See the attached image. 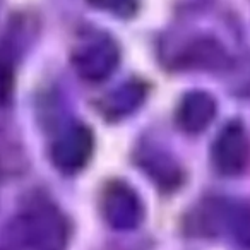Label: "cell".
<instances>
[{"label": "cell", "mask_w": 250, "mask_h": 250, "mask_svg": "<svg viewBox=\"0 0 250 250\" xmlns=\"http://www.w3.org/2000/svg\"><path fill=\"white\" fill-rule=\"evenodd\" d=\"M14 91V69L5 57L0 55V104L9 101Z\"/></svg>", "instance_id": "cell-11"}, {"label": "cell", "mask_w": 250, "mask_h": 250, "mask_svg": "<svg viewBox=\"0 0 250 250\" xmlns=\"http://www.w3.org/2000/svg\"><path fill=\"white\" fill-rule=\"evenodd\" d=\"M19 235L28 250H65L69 228L55 206L38 201L19 218Z\"/></svg>", "instance_id": "cell-1"}, {"label": "cell", "mask_w": 250, "mask_h": 250, "mask_svg": "<svg viewBox=\"0 0 250 250\" xmlns=\"http://www.w3.org/2000/svg\"><path fill=\"white\" fill-rule=\"evenodd\" d=\"M212 161L219 173L226 177L240 175L250 161V139L243 125L231 122L219 132L212 146Z\"/></svg>", "instance_id": "cell-4"}, {"label": "cell", "mask_w": 250, "mask_h": 250, "mask_svg": "<svg viewBox=\"0 0 250 250\" xmlns=\"http://www.w3.org/2000/svg\"><path fill=\"white\" fill-rule=\"evenodd\" d=\"M101 212L111 228L127 231L141 225L144 208L137 192L124 182H111L101 195Z\"/></svg>", "instance_id": "cell-3"}, {"label": "cell", "mask_w": 250, "mask_h": 250, "mask_svg": "<svg viewBox=\"0 0 250 250\" xmlns=\"http://www.w3.org/2000/svg\"><path fill=\"white\" fill-rule=\"evenodd\" d=\"M146 96V89L141 83L130 81L124 86L117 87L113 93H110L103 101V111L111 118H120L137 110Z\"/></svg>", "instance_id": "cell-8"}, {"label": "cell", "mask_w": 250, "mask_h": 250, "mask_svg": "<svg viewBox=\"0 0 250 250\" xmlns=\"http://www.w3.org/2000/svg\"><path fill=\"white\" fill-rule=\"evenodd\" d=\"M216 117V101L211 94L192 91L185 94L177 108V122L180 129L188 134H197L208 129Z\"/></svg>", "instance_id": "cell-6"}, {"label": "cell", "mask_w": 250, "mask_h": 250, "mask_svg": "<svg viewBox=\"0 0 250 250\" xmlns=\"http://www.w3.org/2000/svg\"><path fill=\"white\" fill-rule=\"evenodd\" d=\"M120 62L118 45L106 35H89L77 43L72 53L74 69L81 79L89 83H101L108 79Z\"/></svg>", "instance_id": "cell-2"}, {"label": "cell", "mask_w": 250, "mask_h": 250, "mask_svg": "<svg viewBox=\"0 0 250 250\" xmlns=\"http://www.w3.org/2000/svg\"><path fill=\"white\" fill-rule=\"evenodd\" d=\"M89 4L115 16H132L137 9V0H89Z\"/></svg>", "instance_id": "cell-10"}, {"label": "cell", "mask_w": 250, "mask_h": 250, "mask_svg": "<svg viewBox=\"0 0 250 250\" xmlns=\"http://www.w3.org/2000/svg\"><path fill=\"white\" fill-rule=\"evenodd\" d=\"M93 147V134L86 125H70L53 143L52 161L63 173H76L91 160Z\"/></svg>", "instance_id": "cell-5"}, {"label": "cell", "mask_w": 250, "mask_h": 250, "mask_svg": "<svg viewBox=\"0 0 250 250\" xmlns=\"http://www.w3.org/2000/svg\"><path fill=\"white\" fill-rule=\"evenodd\" d=\"M228 229L240 247L250 250V204H219L218 229Z\"/></svg>", "instance_id": "cell-7"}, {"label": "cell", "mask_w": 250, "mask_h": 250, "mask_svg": "<svg viewBox=\"0 0 250 250\" xmlns=\"http://www.w3.org/2000/svg\"><path fill=\"white\" fill-rule=\"evenodd\" d=\"M187 60L192 67L199 69H225L229 63L226 50L214 40H199L190 46Z\"/></svg>", "instance_id": "cell-9"}]
</instances>
